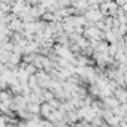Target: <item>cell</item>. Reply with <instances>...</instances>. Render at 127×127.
Here are the masks:
<instances>
[{
    "label": "cell",
    "mask_w": 127,
    "mask_h": 127,
    "mask_svg": "<svg viewBox=\"0 0 127 127\" xmlns=\"http://www.w3.org/2000/svg\"><path fill=\"white\" fill-rule=\"evenodd\" d=\"M27 109L30 111V112H33V114H39L40 112V106H39V103L37 102H30V105H27Z\"/></svg>",
    "instance_id": "cell-4"
},
{
    "label": "cell",
    "mask_w": 127,
    "mask_h": 127,
    "mask_svg": "<svg viewBox=\"0 0 127 127\" xmlns=\"http://www.w3.org/2000/svg\"><path fill=\"white\" fill-rule=\"evenodd\" d=\"M52 111H54V108H52L49 103H43V105H40V114H42V115L48 117Z\"/></svg>",
    "instance_id": "cell-3"
},
{
    "label": "cell",
    "mask_w": 127,
    "mask_h": 127,
    "mask_svg": "<svg viewBox=\"0 0 127 127\" xmlns=\"http://www.w3.org/2000/svg\"><path fill=\"white\" fill-rule=\"evenodd\" d=\"M8 27H9L11 30H17V32H20L24 26H23V23L20 21V18H17V17H15V18L9 23V26H8Z\"/></svg>",
    "instance_id": "cell-2"
},
{
    "label": "cell",
    "mask_w": 127,
    "mask_h": 127,
    "mask_svg": "<svg viewBox=\"0 0 127 127\" xmlns=\"http://www.w3.org/2000/svg\"><path fill=\"white\" fill-rule=\"evenodd\" d=\"M87 18H90L91 21H100L102 20V11H97L96 8H91V11L87 12Z\"/></svg>",
    "instance_id": "cell-1"
},
{
    "label": "cell",
    "mask_w": 127,
    "mask_h": 127,
    "mask_svg": "<svg viewBox=\"0 0 127 127\" xmlns=\"http://www.w3.org/2000/svg\"><path fill=\"white\" fill-rule=\"evenodd\" d=\"M97 49H99V51H106V49H108V45H106V43H102V45L97 46Z\"/></svg>",
    "instance_id": "cell-6"
},
{
    "label": "cell",
    "mask_w": 127,
    "mask_h": 127,
    "mask_svg": "<svg viewBox=\"0 0 127 127\" xmlns=\"http://www.w3.org/2000/svg\"><path fill=\"white\" fill-rule=\"evenodd\" d=\"M117 99L120 100V102H126L127 100V91H123V90H118L117 93Z\"/></svg>",
    "instance_id": "cell-5"
}]
</instances>
